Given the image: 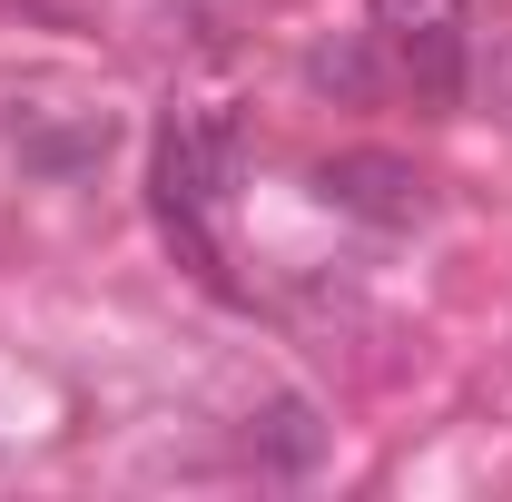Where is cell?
I'll list each match as a JSON object with an SVG mask.
<instances>
[{"label": "cell", "instance_id": "1", "mask_svg": "<svg viewBox=\"0 0 512 502\" xmlns=\"http://www.w3.org/2000/svg\"><path fill=\"white\" fill-rule=\"evenodd\" d=\"M237 168H247L237 109H178V119L158 128V158H148L158 217H168L178 256H188L207 286H227V266H217V207H227V188H237Z\"/></svg>", "mask_w": 512, "mask_h": 502}, {"label": "cell", "instance_id": "2", "mask_svg": "<svg viewBox=\"0 0 512 502\" xmlns=\"http://www.w3.org/2000/svg\"><path fill=\"white\" fill-rule=\"evenodd\" d=\"M384 30V50L404 60V79L444 109V99H463V79H473V10L463 0H365Z\"/></svg>", "mask_w": 512, "mask_h": 502}, {"label": "cell", "instance_id": "3", "mask_svg": "<svg viewBox=\"0 0 512 502\" xmlns=\"http://www.w3.org/2000/svg\"><path fill=\"white\" fill-rule=\"evenodd\" d=\"M316 197L325 207H345V217H365V227H424V168L414 158H384V148H345V158H325L316 168Z\"/></svg>", "mask_w": 512, "mask_h": 502}, {"label": "cell", "instance_id": "4", "mask_svg": "<svg viewBox=\"0 0 512 502\" xmlns=\"http://www.w3.org/2000/svg\"><path fill=\"white\" fill-rule=\"evenodd\" d=\"M109 109H69L50 128V109H10V148H20V168H40V178H79V168H99L109 158Z\"/></svg>", "mask_w": 512, "mask_h": 502}, {"label": "cell", "instance_id": "5", "mask_svg": "<svg viewBox=\"0 0 512 502\" xmlns=\"http://www.w3.org/2000/svg\"><path fill=\"white\" fill-rule=\"evenodd\" d=\"M247 453L266 463V473H306V463L325 453L316 404H306V394H266V404L247 414Z\"/></svg>", "mask_w": 512, "mask_h": 502}, {"label": "cell", "instance_id": "6", "mask_svg": "<svg viewBox=\"0 0 512 502\" xmlns=\"http://www.w3.org/2000/svg\"><path fill=\"white\" fill-rule=\"evenodd\" d=\"M463 89H473V99H483V109L512 128V20L483 40V50H473V79H463Z\"/></svg>", "mask_w": 512, "mask_h": 502}]
</instances>
